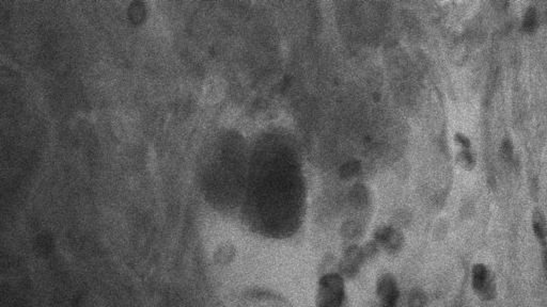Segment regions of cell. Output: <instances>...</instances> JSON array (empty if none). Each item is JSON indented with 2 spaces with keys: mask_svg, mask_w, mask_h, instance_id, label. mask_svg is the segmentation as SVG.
Segmentation results:
<instances>
[{
  "mask_svg": "<svg viewBox=\"0 0 547 307\" xmlns=\"http://www.w3.org/2000/svg\"><path fill=\"white\" fill-rule=\"evenodd\" d=\"M376 294L381 300V305H398L400 290L396 278L392 274H383L377 279Z\"/></svg>",
  "mask_w": 547,
  "mask_h": 307,
  "instance_id": "obj_2",
  "label": "cell"
},
{
  "mask_svg": "<svg viewBox=\"0 0 547 307\" xmlns=\"http://www.w3.org/2000/svg\"><path fill=\"white\" fill-rule=\"evenodd\" d=\"M361 252L363 254V257L364 259L367 258H370V257H373V256L379 252V243H377L376 241H370V242H367L366 245H364L363 247H361Z\"/></svg>",
  "mask_w": 547,
  "mask_h": 307,
  "instance_id": "obj_9",
  "label": "cell"
},
{
  "mask_svg": "<svg viewBox=\"0 0 547 307\" xmlns=\"http://www.w3.org/2000/svg\"><path fill=\"white\" fill-rule=\"evenodd\" d=\"M360 268L361 265L344 257H342L341 261L339 262V272L343 277L346 278L356 277L360 271Z\"/></svg>",
  "mask_w": 547,
  "mask_h": 307,
  "instance_id": "obj_5",
  "label": "cell"
},
{
  "mask_svg": "<svg viewBox=\"0 0 547 307\" xmlns=\"http://www.w3.org/2000/svg\"><path fill=\"white\" fill-rule=\"evenodd\" d=\"M380 307H398V305H381Z\"/></svg>",
  "mask_w": 547,
  "mask_h": 307,
  "instance_id": "obj_13",
  "label": "cell"
},
{
  "mask_svg": "<svg viewBox=\"0 0 547 307\" xmlns=\"http://www.w3.org/2000/svg\"><path fill=\"white\" fill-rule=\"evenodd\" d=\"M375 241L381 245L387 253L397 254L404 246V237L399 230L385 226L376 230Z\"/></svg>",
  "mask_w": 547,
  "mask_h": 307,
  "instance_id": "obj_3",
  "label": "cell"
},
{
  "mask_svg": "<svg viewBox=\"0 0 547 307\" xmlns=\"http://www.w3.org/2000/svg\"><path fill=\"white\" fill-rule=\"evenodd\" d=\"M459 162L464 166L465 169L471 170V169H473V166L475 165V158L472 155L471 151L464 150L463 152H461L460 158H459Z\"/></svg>",
  "mask_w": 547,
  "mask_h": 307,
  "instance_id": "obj_11",
  "label": "cell"
},
{
  "mask_svg": "<svg viewBox=\"0 0 547 307\" xmlns=\"http://www.w3.org/2000/svg\"><path fill=\"white\" fill-rule=\"evenodd\" d=\"M457 141L458 142L465 148H470L471 147V141L470 139H468L467 137L463 136V135H457Z\"/></svg>",
  "mask_w": 547,
  "mask_h": 307,
  "instance_id": "obj_12",
  "label": "cell"
},
{
  "mask_svg": "<svg viewBox=\"0 0 547 307\" xmlns=\"http://www.w3.org/2000/svg\"><path fill=\"white\" fill-rule=\"evenodd\" d=\"M500 154L503 159L505 160H509L512 158V155H513V145H512V142L511 140L509 138H505L502 143H501V147H500Z\"/></svg>",
  "mask_w": 547,
  "mask_h": 307,
  "instance_id": "obj_10",
  "label": "cell"
},
{
  "mask_svg": "<svg viewBox=\"0 0 547 307\" xmlns=\"http://www.w3.org/2000/svg\"><path fill=\"white\" fill-rule=\"evenodd\" d=\"M532 226H533V230H535L536 236L541 241H544L547 237V223H546V219H545L544 214L539 209H537L535 213H533Z\"/></svg>",
  "mask_w": 547,
  "mask_h": 307,
  "instance_id": "obj_4",
  "label": "cell"
},
{
  "mask_svg": "<svg viewBox=\"0 0 547 307\" xmlns=\"http://www.w3.org/2000/svg\"><path fill=\"white\" fill-rule=\"evenodd\" d=\"M538 28V14L535 8H529L525 14V18L523 21V29L524 31L531 33L536 31Z\"/></svg>",
  "mask_w": 547,
  "mask_h": 307,
  "instance_id": "obj_7",
  "label": "cell"
},
{
  "mask_svg": "<svg viewBox=\"0 0 547 307\" xmlns=\"http://www.w3.org/2000/svg\"><path fill=\"white\" fill-rule=\"evenodd\" d=\"M346 301L344 277L340 273H326L319 280L317 307H344Z\"/></svg>",
  "mask_w": 547,
  "mask_h": 307,
  "instance_id": "obj_1",
  "label": "cell"
},
{
  "mask_svg": "<svg viewBox=\"0 0 547 307\" xmlns=\"http://www.w3.org/2000/svg\"><path fill=\"white\" fill-rule=\"evenodd\" d=\"M427 302V297L423 290L415 288L412 289L408 293L407 305L408 307H425Z\"/></svg>",
  "mask_w": 547,
  "mask_h": 307,
  "instance_id": "obj_6",
  "label": "cell"
},
{
  "mask_svg": "<svg viewBox=\"0 0 547 307\" xmlns=\"http://www.w3.org/2000/svg\"><path fill=\"white\" fill-rule=\"evenodd\" d=\"M361 234V227L355 221H348L341 227V235L347 239H355Z\"/></svg>",
  "mask_w": 547,
  "mask_h": 307,
  "instance_id": "obj_8",
  "label": "cell"
}]
</instances>
